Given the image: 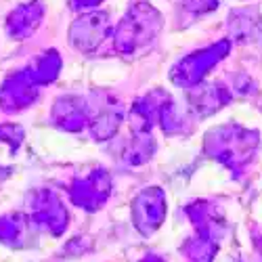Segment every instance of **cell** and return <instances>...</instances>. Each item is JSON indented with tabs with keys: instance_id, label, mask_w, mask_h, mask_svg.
I'll use <instances>...</instances> for the list:
<instances>
[{
	"instance_id": "8fae6325",
	"label": "cell",
	"mask_w": 262,
	"mask_h": 262,
	"mask_svg": "<svg viewBox=\"0 0 262 262\" xmlns=\"http://www.w3.org/2000/svg\"><path fill=\"white\" fill-rule=\"evenodd\" d=\"M99 3H103V0H72V9H76V11L93 9V7H97Z\"/></svg>"
},
{
	"instance_id": "8992f818",
	"label": "cell",
	"mask_w": 262,
	"mask_h": 262,
	"mask_svg": "<svg viewBox=\"0 0 262 262\" xmlns=\"http://www.w3.org/2000/svg\"><path fill=\"white\" fill-rule=\"evenodd\" d=\"M42 15H45V7H42L40 3L21 5L9 15L7 30H9V34L13 38H26L40 26Z\"/></svg>"
},
{
	"instance_id": "5b68a950",
	"label": "cell",
	"mask_w": 262,
	"mask_h": 262,
	"mask_svg": "<svg viewBox=\"0 0 262 262\" xmlns=\"http://www.w3.org/2000/svg\"><path fill=\"white\" fill-rule=\"evenodd\" d=\"M164 216V195L160 189H147L135 202V221L139 229H156Z\"/></svg>"
},
{
	"instance_id": "9c48e42d",
	"label": "cell",
	"mask_w": 262,
	"mask_h": 262,
	"mask_svg": "<svg viewBox=\"0 0 262 262\" xmlns=\"http://www.w3.org/2000/svg\"><path fill=\"white\" fill-rule=\"evenodd\" d=\"M55 118L63 128L80 130L86 122V112H84L82 103H78L76 99H61L55 105Z\"/></svg>"
},
{
	"instance_id": "ba28073f",
	"label": "cell",
	"mask_w": 262,
	"mask_h": 262,
	"mask_svg": "<svg viewBox=\"0 0 262 262\" xmlns=\"http://www.w3.org/2000/svg\"><path fill=\"white\" fill-rule=\"evenodd\" d=\"M36 212H34V218L38 223L47 225V227H55V229H63V223H65V212L61 208V204L53 198L49 193H42L40 200L34 204Z\"/></svg>"
},
{
	"instance_id": "277c9868",
	"label": "cell",
	"mask_w": 262,
	"mask_h": 262,
	"mask_svg": "<svg viewBox=\"0 0 262 262\" xmlns=\"http://www.w3.org/2000/svg\"><path fill=\"white\" fill-rule=\"evenodd\" d=\"M38 82L32 76L30 70L24 72H17L13 74L0 89V107L5 112H17V109L30 105L36 99V89H38Z\"/></svg>"
},
{
	"instance_id": "30bf717a",
	"label": "cell",
	"mask_w": 262,
	"mask_h": 262,
	"mask_svg": "<svg viewBox=\"0 0 262 262\" xmlns=\"http://www.w3.org/2000/svg\"><path fill=\"white\" fill-rule=\"evenodd\" d=\"M181 5L185 11L193 13V15H202V13H208L212 9L218 7V0H181Z\"/></svg>"
},
{
	"instance_id": "6da1fadb",
	"label": "cell",
	"mask_w": 262,
	"mask_h": 262,
	"mask_svg": "<svg viewBox=\"0 0 262 262\" xmlns=\"http://www.w3.org/2000/svg\"><path fill=\"white\" fill-rule=\"evenodd\" d=\"M162 30V15L147 3H137L128 9L116 30V47L122 53H135L149 45Z\"/></svg>"
},
{
	"instance_id": "3957f363",
	"label": "cell",
	"mask_w": 262,
	"mask_h": 262,
	"mask_svg": "<svg viewBox=\"0 0 262 262\" xmlns=\"http://www.w3.org/2000/svg\"><path fill=\"white\" fill-rule=\"evenodd\" d=\"M227 49H229V42H218V45H214L212 49L189 55L185 61L179 63V68L172 72V80L179 82L181 86L198 84L204 78V74L227 53Z\"/></svg>"
},
{
	"instance_id": "52a82bcc",
	"label": "cell",
	"mask_w": 262,
	"mask_h": 262,
	"mask_svg": "<svg viewBox=\"0 0 262 262\" xmlns=\"http://www.w3.org/2000/svg\"><path fill=\"white\" fill-rule=\"evenodd\" d=\"M107 191H109V179L105 172H95L89 181L78 183L72 191L74 195V202L84 206V208H95L99 204H103V200L107 198Z\"/></svg>"
},
{
	"instance_id": "7a4b0ae2",
	"label": "cell",
	"mask_w": 262,
	"mask_h": 262,
	"mask_svg": "<svg viewBox=\"0 0 262 262\" xmlns=\"http://www.w3.org/2000/svg\"><path fill=\"white\" fill-rule=\"evenodd\" d=\"M109 30V15L107 13H86L78 17L70 28V42L80 51H95L107 38Z\"/></svg>"
}]
</instances>
